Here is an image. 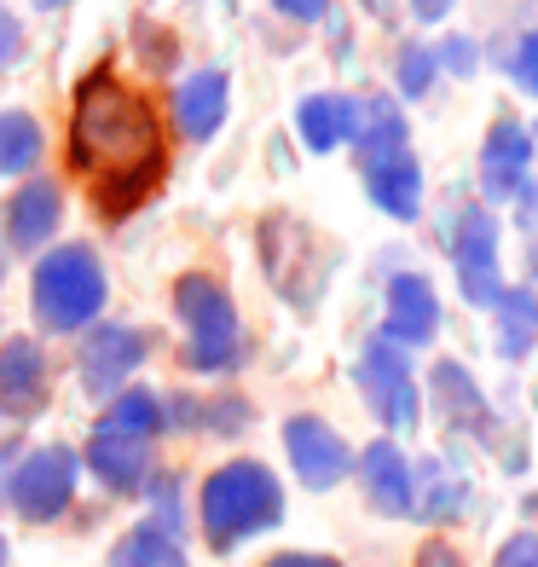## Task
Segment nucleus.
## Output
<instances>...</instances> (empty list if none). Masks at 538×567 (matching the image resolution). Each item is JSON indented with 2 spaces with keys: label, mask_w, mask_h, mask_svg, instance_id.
<instances>
[{
  "label": "nucleus",
  "mask_w": 538,
  "mask_h": 567,
  "mask_svg": "<svg viewBox=\"0 0 538 567\" xmlns=\"http://www.w3.org/2000/svg\"><path fill=\"white\" fill-rule=\"evenodd\" d=\"M70 168L93 186V203L105 220L134 215L168 174V140H163L157 111L145 105V93H134L111 70H93L75 87Z\"/></svg>",
  "instance_id": "obj_1"
},
{
  "label": "nucleus",
  "mask_w": 538,
  "mask_h": 567,
  "mask_svg": "<svg viewBox=\"0 0 538 567\" xmlns=\"http://www.w3.org/2000/svg\"><path fill=\"white\" fill-rule=\"evenodd\" d=\"M284 522V486L267 463L255 457H232V463H215L203 475V493H197V527H203V545L209 550H238L244 538H261Z\"/></svg>",
  "instance_id": "obj_2"
},
{
  "label": "nucleus",
  "mask_w": 538,
  "mask_h": 567,
  "mask_svg": "<svg viewBox=\"0 0 538 567\" xmlns=\"http://www.w3.org/2000/svg\"><path fill=\"white\" fill-rule=\"evenodd\" d=\"M111 301V267L93 244H53L30 267V313L46 337H82Z\"/></svg>",
  "instance_id": "obj_3"
},
{
  "label": "nucleus",
  "mask_w": 538,
  "mask_h": 567,
  "mask_svg": "<svg viewBox=\"0 0 538 567\" xmlns=\"http://www.w3.org/2000/svg\"><path fill=\"white\" fill-rule=\"evenodd\" d=\"M174 319L186 330V371L226 377L244 365V319L232 290L215 272H179L174 278Z\"/></svg>",
  "instance_id": "obj_4"
},
{
  "label": "nucleus",
  "mask_w": 538,
  "mask_h": 567,
  "mask_svg": "<svg viewBox=\"0 0 538 567\" xmlns=\"http://www.w3.org/2000/svg\"><path fill=\"white\" fill-rule=\"evenodd\" d=\"M498 244H504V226L486 203H464L452 209L446 220V255H452V278H457V296L480 313H493L498 296L509 290V278L498 267Z\"/></svg>",
  "instance_id": "obj_5"
},
{
  "label": "nucleus",
  "mask_w": 538,
  "mask_h": 567,
  "mask_svg": "<svg viewBox=\"0 0 538 567\" xmlns=\"http://www.w3.org/2000/svg\"><path fill=\"white\" fill-rule=\"evenodd\" d=\"M75 481H82V457H75V446H35L18 457V470L7 475V504L18 522L30 527H53L70 515L75 504Z\"/></svg>",
  "instance_id": "obj_6"
},
{
  "label": "nucleus",
  "mask_w": 538,
  "mask_h": 567,
  "mask_svg": "<svg viewBox=\"0 0 538 567\" xmlns=\"http://www.w3.org/2000/svg\"><path fill=\"white\" fill-rule=\"evenodd\" d=\"M353 382H359V394H365L371 417L389 429V434H405V429L423 423V394H417L412 353L394 348L389 337H382V330L365 342V353L353 359Z\"/></svg>",
  "instance_id": "obj_7"
},
{
  "label": "nucleus",
  "mask_w": 538,
  "mask_h": 567,
  "mask_svg": "<svg viewBox=\"0 0 538 567\" xmlns=\"http://www.w3.org/2000/svg\"><path fill=\"white\" fill-rule=\"evenodd\" d=\"M145 353H151V342H145L139 324L99 319V324L82 330V348H75V377H82V389L93 400H111V394H122L127 382L139 377Z\"/></svg>",
  "instance_id": "obj_8"
},
{
  "label": "nucleus",
  "mask_w": 538,
  "mask_h": 567,
  "mask_svg": "<svg viewBox=\"0 0 538 567\" xmlns=\"http://www.w3.org/2000/svg\"><path fill=\"white\" fill-rule=\"evenodd\" d=\"M284 457L307 493H330V486H342L353 475V446L342 441L337 423L313 417V411H301V417L284 423Z\"/></svg>",
  "instance_id": "obj_9"
},
{
  "label": "nucleus",
  "mask_w": 538,
  "mask_h": 567,
  "mask_svg": "<svg viewBox=\"0 0 538 567\" xmlns=\"http://www.w3.org/2000/svg\"><path fill=\"white\" fill-rule=\"evenodd\" d=\"M59 226H64V186L46 179V174L18 179V192L0 203V238H7V249H18V255L53 249Z\"/></svg>",
  "instance_id": "obj_10"
},
{
  "label": "nucleus",
  "mask_w": 538,
  "mask_h": 567,
  "mask_svg": "<svg viewBox=\"0 0 538 567\" xmlns=\"http://www.w3.org/2000/svg\"><path fill=\"white\" fill-rule=\"evenodd\" d=\"M480 192L493 203H527L532 192V134L516 116H498L480 140Z\"/></svg>",
  "instance_id": "obj_11"
},
{
  "label": "nucleus",
  "mask_w": 538,
  "mask_h": 567,
  "mask_svg": "<svg viewBox=\"0 0 538 567\" xmlns=\"http://www.w3.org/2000/svg\"><path fill=\"white\" fill-rule=\"evenodd\" d=\"M53 405V365L35 337H7L0 342V417L30 423Z\"/></svg>",
  "instance_id": "obj_12"
},
{
  "label": "nucleus",
  "mask_w": 538,
  "mask_h": 567,
  "mask_svg": "<svg viewBox=\"0 0 538 567\" xmlns=\"http://www.w3.org/2000/svg\"><path fill=\"white\" fill-rule=\"evenodd\" d=\"M423 405H434V417L446 423V434H464V441H486V434H493V405H486V389L475 382L469 365H457V359H434V365H428Z\"/></svg>",
  "instance_id": "obj_13"
},
{
  "label": "nucleus",
  "mask_w": 538,
  "mask_h": 567,
  "mask_svg": "<svg viewBox=\"0 0 538 567\" xmlns=\"http://www.w3.org/2000/svg\"><path fill=\"white\" fill-rule=\"evenodd\" d=\"M382 337L405 353L434 348V337H441V296H434L428 272H394L389 278V296H382Z\"/></svg>",
  "instance_id": "obj_14"
},
{
  "label": "nucleus",
  "mask_w": 538,
  "mask_h": 567,
  "mask_svg": "<svg viewBox=\"0 0 538 567\" xmlns=\"http://www.w3.org/2000/svg\"><path fill=\"white\" fill-rule=\"evenodd\" d=\"M353 475H359L365 504L382 522H405V515H412V457H405L389 434L371 441L365 452H353Z\"/></svg>",
  "instance_id": "obj_15"
},
{
  "label": "nucleus",
  "mask_w": 538,
  "mask_h": 567,
  "mask_svg": "<svg viewBox=\"0 0 538 567\" xmlns=\"http://www.w3.org/2000/svg\"><path fill=\"white\" fill-rule=\"evenodd\" d=\"M261 255H267V278L278 284V296L296 301V307H301L296 272H307V284H324L330 278V267L319 261V249H313V231L296 226V215H272L261 226Z\"/></svg>",
  "instance_id": "obj_16"
},
{
  "label": "nucleus",
  "mask_w": 538,
  "mask_h": 567,
  "mask_svg": "<svg viewBox=\"0 0 538 567\" xmlns=\"http://www.w3.org/2000/svg\"><path fill=\"white\" fill-rule=\"evenodd\" d=\"M82 463L93 470V481L116 498H145L151 475H157V457H151V441H122V434H93Z\"/></svg>",
  "instance_id": "obj_17"
},
{
  "label": "nucleus",
  "mask_w": 538,
  "mask_h": 567,
  "mask_svg": "<svg viewBox=\"0 0 538 567\" xmlns=\"http://www.w3.org/2000/svg\"><path fill=\"white\" fill-rule=\"evenodd\" d=\"M226 105H232V87H226V70H192L186 82L174 87V134L179 140H215L220 122H226Z\"/></svg>",
  "instance_id": "obj_18"
},
{
  "label": "nucleus",
  "mask_w": 538,
  "mask_h": 567,
  "mask_svg": "<svg viewBox=\"0 0 538 567\" xmlns=\"http://www.w3.org/2000/svg\"><path fill=\"white\" fill-rule=\"evenodd\" d=\"M469 498H475L469 475H457L446 457H423L417 470H412V515H417L423 527H452V522H464Z\"/></svg>",
  "instance_id": "obj_19"
},
{
  "label": "nucleus",
  "mask_w": 538,
  "mask_h": 567,
  "mask_svg": "<svg viewBox=\"0 0 538 567\" xmlns=\"http://www.w3.org/2000/svg\"><path fill=\"white\" fill-rule=\"evenodd\" d=\"M365 197L389 220H417L423 215V163L412 157V151H394V157L365 163Z\"/></svg>",
  "instance_id": "obj_20"
},
{
  "label": "nucleus",
  "mask_w": 538,
  "mask_h": 567,
  "mask_svg": "<svg viewBox=\"0 0 538 567\" xmlns=\"http://www.w3.org/2000/svg\"><path fill=\"white\" fill-rule=\"evenodd\" d=\"M353 111H359V99L348 93H307L296 105V140L313 157H330V151L353 145Z\"/></svg>",
  "instance_id": "obj_21"
},
{
  "label": "nucleus",
  "mask_w": 538,
  "mask_h": 567,
  "mask_svg": "<svg viewBox=\"0 0 538 567\" xmlns=\"http://www.w3.org/2000/svg\"><path fill=\"white\" fill-rule=\"evenodd\" d=\"M493 348L504 365H521V359L538 348V296L527 284H509L493 307Z\"/></svg>",
  "instance_id": "obj_22"
},
{
  "label": "nucleus",
  "mask_w": 538,
  "mask_h": 567,
  "mask_svg": "<svg viewBox=\"0 0 538 567\" xmlns=\"http://www.w3.org/2000/svg\"><path fill=\"white\" fill-rule=\"evenodd\" d=\"M405 111L394 105L389 93H371V99H359V111H353V145H359V157L376 163V157H394V151H405Z\"/></svg>",
  "instance_id": "obj_23"
},
{
  "label": "nucleus",
  "mask_w": 538,
  "mask_h": 567,
  "mask_svg": "<svg viewBox=\"0 0 538 567\" xmlns=\"http://www.w3.org/2000/svg\"><path fill=\"white\" fill-rule=\"evenodd\" d=\"M163 429H168V417H163V394H151V389H122V394H111L105 411H99V429H93V434H122V441H157Z\"/></svg>",
  "instance_id": "obj_24"
},
{
  "label": "nucleus",
  "mask_w": 538,
  "mask_h": 567,
  "mask_svg": "<svg viewBox=\"0 0 538 567\" xmlns=\"http://www.w3.org/2000/svg\"><path fill=\"white\" fill-rule=\"evenodd\" d=\"M111 567H192V561H186V538L163 533L157 522H139L111 545Z\"/></svg>",
  "instance_id": "obj_25"
},
{
  "label": "nucleus",
  "mask_w": 538,
  "mask_h": 567,
  "mask_svg": "<svg viewBox=\"0 0 538 567\" xmlns=\"http://www.w3.org/2000/svg\"><path fill=\"white\" fill-rule=\"evenodd\" d=\"M41 145V122L30 111H0V179H30Z\"/></svg>",
  "instance_id": "obj_26"
},
{
  "label": "nucleus",
  "mask_w": 538,
  "mask_h": 567,
  "mask_svg": "<svg viewBox=\"0 0 538 567\" xmlns=\"http://www.w3.org/2000/svg\"><path fill=\"white\" fill-rule=\"evenodd\" d=\"M434 82H441L434 47H423V41H400V53H394V87H400V99H428Z\"/></svg>",
  "instance_id": "obj_27"
},
{
  "label": "nucleus",
  "mask_w": 538,
  "mask_h": 567,
  "mask_svg": "<svg viewBox=\"0 0 538 567\" xmlns=\"http://www.w3.org/2000/svg\"><path fill=\"white\" fill-rule=\"evenodd\" d=\"M145 498H151V515H145V522H157L163 533L186 538V498H179V475H174V470H157V475H151Z\"/></svg>",
  "instance_id": "obj_28"
},
{
  "label": "nucleus",
  "mask_w": 538,
  "mask_h": 567,
  "mask_svg": "<svg viewBox=\"0 0 538 567\" xmlns=\"http://www.w3.org/2000/svg\"><path fill=\"white\" fill-rule=\"evenodd\" d=\"M197 429H209V434H244L249 429V400H203V411H197Z\"/></svg>",
  "instance_id": "obj_29"
},
{
  "label": "nucleus",
  "mask_w": 538,
  "mask_h": 567,
  "mask_svg": "<svg viewBox=\"0 0 538 567\" xmlns=\"http://www.w3.org/2000/svg\"><path fill=\"white\" fill-rule=\"evenodd\" d=\"M509 82H516L527 99H538V30H527L509 53Z\"/></svg>",
  "instance_id": "obj_30"
},
{
  "label": "nucleus",
  "mask_w": 538,
  "mask_h": 567,
  "mask_svg": "<svg viewBox=\"0 0 538 567\" xmlns=\"http://www.w3.org/2000/svg\"><path fill=\"white\" fill-rule=\"evenodd\" d=\"M434 64L452 70V75H475L480 70V47L469 35H446L441 47H434Z\"/></svg>",
  "instance_id": "obj_31"
},
{
  "label": "nucleus",
  "mask_w": 538,
  "mask_h": 567,
  "mask_svg": "<svg viewBox=\"0 0 538 567\" xmlns=\"http://www.w3.org/2000/svg\"><path fill=\"white\" fill-rule=\"evenodd\" d=\"M493 567H538V533H509L493 550Z\"/></svg>",
  "instance_id": "obj_32"
},
{
  "label": "nucleus",
  "mask_w": 538,
  "mask_h": 567,
  "mask_svg": "<svg viewBox=\"0 0 538 567\" xmlns=\"http://www.w3.org/2000/svg\"><path fill=\"white\" fill-rule=\"evenodd\" d=\"M18 59H23V23L7 0H0V70H12Z\"/></svg>",
  "instance_id": "obj_33"
},
{
  "label": "nucleus",
  "mask_w": 538,
  "mask_h": 567,
  "mask_svg": "<svg viewBox=\"0 0 538 567\" xmlns=\"http://www.w3.org/2000/svg\"><path fill=\"white\" fill-rule=\"evenodd\" d=\"M412 567H469V561H464V550H457L452 538H423Z\"/></svg>",
  "instance_id": "obj_34"
},
{
  "label": "nucleus",
  "mask_w": 538,
  "mask_h": 567,
  "mask_svg": "<svg viewBox=\"0 0 538 567\" xmlns=\"http://www.w3.org/2000/svg\"><path fill=\"white\" fill-rule=\"evenodd\" d=\"M272 12H284V18H296V23H319V18L330 12V0H272Z\"/></svg>",
  "instance_id": "obj_35"
},
{
  "label": "nucleus",
  "mask_w": 538,
  "mask_h": 567,
  "mask_svg": "<svg viewBox=\"0 0 538 567\" xmlns=\"http://www.w3.org/2000/svg\"><path fill=\"white\" fill-rule=\"evenodd\" d=\"M261 567H342L337 556H313V550H278V556H267Z\"/></svg>",
  "instance_id": "obj_36"
},
{
  "label": "nucleus",
  "mask_w": 538,
  "mask_h": 567,
  "mask_svg": "<svg viewBox=\"0 0 538 567\" xmlns=\"http://www.w3.org/2000/svg\"><path fill=\"white\" fill-rule=\"evenodd\" d=\"M452 7H457V0H412V18L417 23H446Z\"/></svg>",
  "instance_id": "obj_37"
},
{
  "label": "nucleus",
  "mask_w": 538,
  "mask_h": 567,
  "mask_svg": "<svg viewBox=\"0 0 538 567\" xmlns=\"http://www.w3.org/2000/svg\"><path fill=\"white\" fill-rule=\"evenodd\" d=\"M18 470V441H0V481Z\"/></svg>",
  "instance_id": "obj_38"
},
{
  "label": "nucleus",
  "mask_w": 538,
  "mask_h": 567,
  "mask_svg": "<svg viewBox=\"0 0 538 567\" xmlns=\"http://www.w3.org/2000/svg\"><path fill=\"white\" fill-rule=\"evenodd\" d=\"M527 290L538 296V238H527Z\"/></svg>",
  "instance_id": "obj_39"
},
{
  "label": "nucleus",
  "mask_w": 538,
  "mask_h": 567,
  "mask_svg": "<svg viewBox=\"0 0 538 567\" xmlns=\"http://www.w3.org/2000/svg\"><path fill=\"white\" fill-rule=\"evenodd\" d=\"M527 215H538V174H532V192H527Z\"/></svg>",
  "instance_id": "obj_40"
},
{
  "label": "nucleus",
  "mask_w": 538,
  "mask_h": 567,
  "mask_svg": "<svg viewBox=\"0 0 538 567\" xmlns=\"http://www.w3.org/2000/svg\"><path fill=\"white\" fill-rule=\"evenodd\" d=\"M359 7H371V12L382 18V12H389V0H359Z\"/></svg>",
  "instance_id": "obj_41"
},
{
  "label": "nucleus",
  "mask_w": 538,
  "mask_h": 567,
  "mask_svg": "<svg viewBox=\"0 0 538 567\" xmlns=\"http://www.w3.org/2000/svg\"><path fill=\"white\" fill-rule=\"evenodd\" d=\"M35 7H41V12H59V7H64V0H35Z\"/></svg>",
  "instance_id": "obj_42"
},
{
  "label": "nucleus",
  "mask_w": 538,
  "mask_h": 567,
  "mask_svg": "<svg viewBox=\"0 0 538 567\" xmlns=\"http://www.w3.org/2000/svg\"><path fill=\"white\" fill-rule=\"evenodd\" d=\"M0 567H7V538H0Z\"/></svg>",
  "instance_id": "obj_43"
},
{
  "label": "nucleus",
  "mask_w": 538,
  "mask_h": 567,
  "mask_svg": "<svg viewBox=\"0 0 538 567\" xmlns=\"http://www.w3.org/2000/svg\"><path fill=\"white\" fill-rule=\"evenodd\" d=\"M0 284H7V255H0Z\"/></svg>",
  "instance_id": "obj_44"
}]
</instances>
